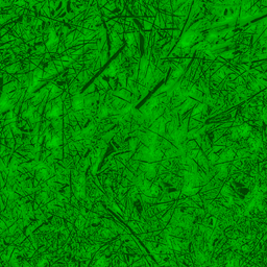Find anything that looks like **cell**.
Listing matches in <instances>:
<instances>
[{
  "label": "cell",
  "mask_w": 267,
  "mask_h": 267,
  "mask_svg": "<svg viewBox=\"0 0 267 267\" xmlns=\"http://www.w3.org/2000/svg\"><path fill=\"white\" fill-rule=\"evenodd\" d=\"M71 109L74 112H79V111H83L85 109V105H83V96L81 95V93L71 96Z\"/></svg>",
  "instance_id": "cell-1"
},
{
  "label": "cell",
  "mask_w": 267,
  "mask_h": 267,
  "mask_svg": "<svg viewBox=\"0 0 267 267\" xmlns=\"http://www.w3.org/2000/svg\"><path fill=\"white\" fill-rule=\"evenodd\" d=\"M112 95L115 97H118L120 99L126 101V102L131 103V93L126 89H120V90L117 91H112Z\"/></svg>",
  "instance_id": "cell-2"
},
{
  "label": "cell",
  "mask_w": 267,
  "mask_h": 267,
  "mask_svg": "<svg viewBox=\"0 0 267 267\" xmlns=\"http://www.w3.org/2000/svg\"><path fill=\"white\" fill-rule=\"evenodd\" d=\"M236 129L239 134V136H240V138L243 139V140H246L247 138H249V134H250V131H251V129H253V127L249 126L247 123H243V124H241L240 126L236 127Z\"/></svg>",
  "instance_id": "cell-3"
},
{
  "label": "cell",
  "mask_w": 267,
  "mask_h": 267,
  "mask_svg": "<svg viewBox=\"0 0 267 267\" xmlns=\"http://www.w3.org/2000/svg\"><path fill=\"white\" fill-rule=\"evenodd\" d=\"M129 102H126V101H124V100L120 99V98L118 97H115V96H113L112 97V102H111V105L109 107H113V109H115V110H121L122 107H124L125 105H127Z\"/></svg>",
  "instance_id": "cell-4"
},
{
  "label": "cell",
  "mask_w": 267,
  "mask_h": 267,
  "mask_svg": "<svg viewBox=\"0 0 267 267\" xmlns=\"http://www.w3.org/2000/svg\"><path fill=\"white\" fill-rule=\"evenodd\" d=\"M131 117H133L134 122H136V123L139 124V125H142V124L144 123V116L139 112L138 109H135V107H134L133 110L131 111Z\"/></svg>",
  "instance_id": "cell-5"
},
{
  "label": "cell",
  "mask_w": 267,
  "mask_h": 267,
  "mask_svg": "<svg viewBox=\"0 0 267 267\" xmlns=\"http://www.w3.org/2000/svg\"><path fill=\"white\" fill-rule=\"evenodd\" d=\"M109 107L105 105H98L97 107V113H96V118H98L99 120H102L105 118H107L109 117Z\"/></svg>",
  "instance_id": "cell-6"
},
{
  "label": "cell",
  "mask_w": 267,
  "mask_h": 267,
  "mask_svg": "<svg viewBox=\"0 0 267 267\" xmlns=\"http://www.w3.org/2000/svg\"><path fill=\"white\" fill-rule=\"evenodd\" d=\"M63 92H64V91H63L62 89L59 88V87L54 85V86L51 88V90L49 91V93H48V101H51V100L55 99V98L60 97V96L62 95Z\"/></svg>",
  "instance_id": "cell-7"
},
{
  "label": "cell",
  "mask_w": 267,
  "mask_h": 267,
  "mask_svg": "<svg viewBox=\"0 0 267 267\" xmlns=\"http://www.w3.org/2000/svg\"><path fill=\"white\" fill-rule=\"evenodd\" d=\"M123 40L125 41V45H126L127 47H131V46H137L136 40H135V36H134V32L124 33Z\"/></svg>",
  "instance_id": "cell-8"
},
{
  "label": "cell",
  "mask_w": 267,
  "mask_h": 267,
  "mask_svg": "<svg viewBox=\"0 0 267 267\" xmlns=\"http://www.w3.org/2000/svg\"><path fill=\"white\" fill-rule=\"evenodd\" d=\"M51 155H52L53 158H54V160L57 161H61L64 159V155H63V148L62 146H60V147L57 148H53V149H51Z\"/></svg>",
  "instance_id": "cell-9"
},
{
  "label": "cell",
  "mask_w": 267,
  "mask_h": 267,
  "mask_svg": "<svg viewBox=\"0 0 267 267\" xmlns=\"http://www.w3.org/2000/svg\"><path fill=\"white\" fill-rule=\"evenodd\" d=\"M256 0H251V1H240V12H248L249 8L255 4Z\"/></svg>",
  "instance_id": "cell-10"
},
{
  "label": "cell",
  "mask_w": 267,
  "mask_h": 267,
  "mask_svg": "<svg viewBox=\"0 0 267 267\" xmlns=\"http://www.w3.org/2000/svg\"><path fill=\"white\" fill-rule=\"evenodd\" d=\"M146 105H148V107H149L150 110L153 111L155 107H157L158 105H160V100H159V98L158 97H155V96H151V97L149 98V99L146 101Z\"/></svg>",
  "instance_id": "cell-11"
},
{
  "label": "cell",
  "mask_w": 267,
  "mask_h": 267,
  "mask_svg": "<svg viewBox=\"0 0 267 267\" xmlns=\"http://www.w3.org/2000/svg\"><path fill=\"white\" fill-rule=\"evenodd\" d=\"M157 177H158L157 169H149L147 172H145V173H144V177H145V179H147V181H150L151 183H153V182H155V179H157Z\"/></svg>",
  "instance_id": "cell-12"
},
{
  "label": "cell",
  "mask_w": 267,
  "mask_h": 267,
  "mask_svg": "<svg viewBox=\"0 0 267 267\" xmlns=\"http://www.w3.org/2000/svg\"><path fill=\"white\" fill-rule=\"evenodd\" d=\"M138 110H139V112H140L141 114L143 115L144 118H148V117H150V115H151V110H150L149 107H148V105H146V103H144V105H141Z\"/></svg>",
  "instance_id": "cell-13"
},
{
  "label": "cell",
  "mask_w": 267,
  "mask_h": 267,
  "mask_svg": "<svg viewBox=\"0 0 267 267\" xmlns=\"http://www.w3.org/2000/svg\"><path fill=\"white\" fill-rule=\"evenodd\" d=\"M61 193H62V195L64 196V197L66 198H69L72 196V191H71V186L70 185H67V186H64V188L62 189V190L60 191Z\"/></svg>",
  "instance_id": "cell-14"
},
{
  "label": "cell",
  "mask_w": 267,
  "mask_h": 267,
  "mask_svg": "<svg viewBox=\"0 0 267 267\" xmlns=\"http://www.w3.org/2000/svg\"><path fill=\"white\" fill-rule=\"evenodd\" d=\"M174 131H177V127L174 126V124L171 121L166 122V125H165V133L168 134V135H171Z\"/></svg>",
  "instance_id": "cell-15"
},
{
  "label": "cell",
  "mask_w": 267,
  "mask_h": 267,
  "mask_svg": "<svg viewBox=\"0 0 267 267\" xmlns=\"http://www.w3.org/2000/svg\"><path fill=\"white\" fill-rule=\"evenodd\" d=\"M112 30L114 31V32H116L117 35H123L124 33V30H123V25H121V24L119 23H115V25L112 27Z\"/></svg>",
  "instance_id": "cell-16"
},
{
  "label": "cell",
  "mask_w": 267,
  "mask_h": 267,
  "mask_svg": "<svg viewBox=\"0 0 267 267\" xmlns=\"http://www.w3.org/2000/svg\"><path fill=\"white\" fill-rule=\"evenodd\" d=\"M227 136H222L221 138H219L217 141H215L214 143H213V145H218V146H224L225 147V144H227Z\"/></svg>",
  "instance_id": "cell-17"
},
{
  "label": "cell",
  "mask_w": 267,
  "mask_h": 267,
  "mask_svg": "<svg viewBox=\"0 0 267 267\" xmlns=\"http://www.w3.org/2000/svg\"><path fill=\"white\" fill-rule=\"evenodd\" d=\"M105 8H107L109 12L115 13L116 12V5H115L114 1H107V3L105 5Z\"/></svg>",
  "instance_id": "cell-18"
},
{
  "label": "cell",
  "mask_w": 267,
  "mask_h": 267,
  "mask_svg": "<svg viewBox=\"0 0 267 267\" xmlns=\"http://www.w3.org/2000/svg\"><path fill=\"white\" fill-rule=\"evenodd\" d=\"M20 50H21V53L22 55L23 54H29V50H30V47L27 45L26 43H22L21 45L19 46Z\"/></svg>",
  "instance_id": "cell-19"
},
{
  "label": "cell",
  "mask_w": 267,
  "mask_h": 267,
  "mask_svg": "<svg viewBox=\"0 0 267 267\" xmlns=\"http://www.w3.org/2000/svg\"><path fill=\"white\" fill-rule=\"evenodd\" d=\"M119 185L121 187H123V188H131V187L134 186L133 183H131V182H129V179H125V177H122V179H121V182H120Z\"/></svg>",
  "instance_id": "cell-20"
},
{
  "label": "cell",
  "mask_w": 267,
  "mask_h": 267,
  "mask_svg": "<svg viewBox=\"0 0 267 267\" xmlns=\"http://www.w3.org/2000/svg\"><path fill=\"white\" fill-rule=\"evenodd\" d=\"M66 50L67 49H66V47H65L64 43L60 41V43H59V46H57V53L61 57V55H63L65 52H66Z\"/></svg>",
  "instance_id": "cell-21"
},
{
  "label": "cell",
  "mask_w": 267,
  "mask_h": 267,
  "mask_svg": "<svg viewBox=\"0 0 267 267\" xmlns=\"http://www.w3.org/2000/svg\"><path fill=\"white\" fill-rule=\"evenodd\" d=\"M256 83H258V86H259V88H260L261 91H264L265 88H266V81L265 79H262V78H259V79H256Z\"/></svg>",
  "instance_id": "cell-22"
},
{
  "label": "cell",
  "mask_w": 267,
  "mask_h": 267,
  "mask_svg": "<svg viewBox=\"0 0 267 267\" xmlns=\"http://www.w3.org/2000/svg\"><path fill=\"white\" fill-rule=\"evenodd\" d=\"M172 50V48H171V46H170V44L169 43H167V44H165L164 46H163L162 48H161V52H163V53H165V54H169L170 53V51Z\"/></svg>",
  "instance_id": "cell-23"
},
{
  "label": "cell",
  "mask_w": 267,
  "mask_h": 267,
  "mask_svg": "<svg viewBox=\"0 0 267 267\" xmlns=\"http://www.w3.org/2000/svg\"><path fill=\"white\" fill-rule=\"evenodd\" d=\"M233 83H235V85H236V87H237V86H246V83L244 81V79L242 78V77H241V75H239V76L237 77V78L235 79V81H234Z\"/></svg>",
  "instance_id": "cell-24"
},
{
  "label": "cell",
  "mask_w": 267,
  "mask_h": 267,
  "mask_svg": "<svg viewBox=\"0 0 267 267\" xmlns=\"http://www.w3.org/2000/svg\"><path fill=\"white\" fill-rule=\"evenodd\" d=\"M69 203H70V205H71L73 208H77V209H78V208H79V205H78V199H77V198H75V197H74L73 195H72L71 197H70V201H69Z\"/></svg>",
  "instance_id": "cell-25"
},
{
  "label": "cell",
  "mask_w": 267,
  "mask_h": 267,
  "mask_svg": "<svg viewBox=\"0 0 267 267\" xmlns=\"http://www.w3.org/2000/svg\"><path fill=\"white\" fill-rule=\"evenodd\" d=\"M224 146H218V145H212V147H211V150H212V153H221L222 150L224 149Z\"/></svg>",
  "instance_id": "cell-26"
},
{
  "label": "cell",
  "mask_w": 267,
  "mask_h": 267,
  "mask_svg": "<svg viewBox=\"0 0 267 267\" xmlns=\"http://www.w3.org/2000/svg\"><path fill=\"white\" fill-rule=\"evenodd\" d=\"M181 36H182V31L181 30H179V29H173V30H172L171 38L175 39V40H179Z\"/></svg>",
  "instance_id": "cell-27"
},
{
  "label": "cell",
  "mask_w": 267,
  "mask_h": 267,
  "mask_svg": "<svg viewBox=\"0 0 267 267\" xmlns=\"http://www.w3.org/2000/svg\"><path fill=\"white\" fill-rule=\"evenodd\" d=\"M1 159H2V162H3V164H4V166L7 168V166H8V164H10V162H11V159H12V155H4V157H2Z\"/></svg>",
  "instance_id": "cell-28"
},
{
  "label": "cell",
  "mask_w": 267,
  "mask_h": 267,
  "mask_svg": "<svg viewBox=\"0 0 267 267\" xmlns=\"http://www.w3.org/2000/svg\"><path fill=\"white\" fill-rule=\"evenodd\" d=\"M28 107H29V105H28V103H27V101H24L23 100V102H22V105H21V109H20V115L26 112V111L28 110Z\"/></svg>",
  "instance_id": "cell-29"
},
{
  "label": "cell",
  "mask_w": 267,
  "mask_h": 267,
  "mask_svg": "<svg viewBox=\"0 0 267 267\" xmlns=\"http://www.w3.org/2000/svg\"><path fill=\"white\" fill-rule=\"evenodd\" d=\"M52 109V105H51V101H47L45 105V107H44V115H46L47 113H49ZM43 115V116H44Z\"/></svg>",
  "instance_id": "cell-30"
},
{
  "label": "cell",
  "mask_w": 267,
  "mask_h": 267,
  "mask_svg": "<svg viewBox=\"0 0 267 267\" xmlns=\"http://www.w3.org/2000/svg\"><path fill=\"white\" fill-rule=\"evenodd\" d=\"M238 76H239L238 74H236V73H232V74H230L229 76H227V79L229 81H234Z\"/></svg>",
  "instance_id": "cell-31"
},
{
  "label": "cell",
  "mask_w": 267,
  "mask_h": 267,
  "mask_svg": "<svg viewBox=\"0 0 267 267\" xmlns=\"http://www.w3.org/2000/svg\"><path fill=\"white\" fill-rule=\"evenodd\" d=\"M2 62V57H1V55H0V63Z\"/></svg>",
  "instance_id": "cell-32"
}]
</instances>
